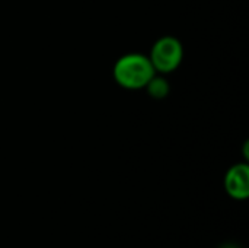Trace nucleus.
<instances>
[{"mask_svg": "<svg viewBox=\"0 0 249 248\" xmlns=\"http://www.w3.org/2000/svg\"><path fill=\"white\" fill-rule=\"evenodd\" d=\"M220 248H241L238 247V246H235V244H231V243H228V244H223Z\"/></svg>", "mask_w": 249, "mask_h": 248, "instance_id": "39448f33", "label": "nucleus"}, {"mask_svg": "<svg viewBox=\"0 0 249 248\" xmlns=\"http://www.w3.org/2000/svg\"><path fill=\"white\" fill-rule=\"evenodd\" d=\"M182 57L184 48L181 41L175 37H162L153 44L149 60L156 72L171 73L179 67Z\"/></svg>", "mask_w": 249, "mask_h": 248, "instance_id": "f03ea898", "label": "nucleus"}, {"mask_svg": "<svg viewBox=\"0 0 249 248\" xmlns=\"http://www.w3.org/2000/svg\"><path fill=\"white\" fill-rule=\"evenodd\" d=\"M156 75L147 56L130 53L120 57L114 66L115 82L125 89H143Z\"/></svg>", "mask_w": 249, "mask_h": 248, "instance_id": "f257e3e1", "label": "nucleus"}, {"mask_svg": "<svg viewBox=\"0 0 249 248\" xmlns=\"http://www.w3.org/2000/svg\"><path fill=\"white\" fill-rule=\"evenodd\" d=\"M146 88H147L149 94L152 95V98L160 99V98H165L169 94V85H168V82L163 77H159L156 75L150 79V82L146 85Z\"/></svg>", "mask_w": 249, "mask_h": 248, "instance_id": "20e7f679", "label": "nucleus"}, {"mask_svg": "<svg viewBox=\"0 0 249 248\" xmlns=\"http://www.w3.org/2000/svg\"><path fill=\"white\" fill-rule=\"evenodd\" d=\"M225 190L235 200H247L249 197L248 164L232 165L225 175Z\"/></svg>", "mask_w": 249, "mask_h": 248, "instance_id": "7ed1b4c3", "label": "nucleus"}]
</instances>
